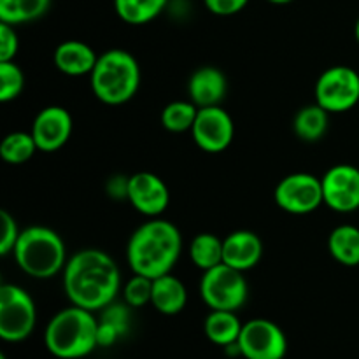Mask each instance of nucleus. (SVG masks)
Returning <instances> with one entry per match:
<instances>
[{
    "label": "nucleus",
    "mask_w": 359,
    "mask_h": 359,
    "mask_svg": "<svg viewBox=\"0 0 359 359\" xmlns=\"http://www.w3.org/2000/svg\"><path fill=\"white\" fill-rule=\"evenodd\" d=\"M62 273L65 297L70 304L86 311H104L121 291L118 263L102 249L77 251L70 256Z\"/></svg>",
    "instance_id": "obj_1"
},
{
    "label": "nucleus",
    "mask_w": 359,
    "mask_h": 359,
    "mask_svg": "<svg viewBox=\"0 0 359 359\" xmlns=\"http://www.w3.org/2000/svg\"><path fill=\"white\" fill-rule=\"evenodd\" d=\"M182 252V235L174 223L151 217L140 224L126 244V262L133 273L158 279L170 273Z\"/></svg>",
    "instance_id": "obj_2"
},
{
    "label": "nucleus",
    "mask_w": 359,
    "mask_h": 359,
    "mask_svg": "<svg viewBox=\"0 0 359 359\" xmlns=\"http://www.w3.org/2000/svg\"><path fill=\"white\" fill-rule=\"evenodd\" d=\"M46 349L58 359L86 358L98 347L95 312L70 304L51 318L44 332Z\"/></svg>",
    "instance_id": "obj_3"
},
{
    "label": "nucleus",
    "mask_w": 359,
    "mask_h": 359,
    "mask_svg": "<svg viewBox=\"0 0 359 359\" xmlns=\"http://www.w3.org/2000/svg\"><path fill=\"white\" fill-rule=\"evenodd\" d=\"M142 72L135 56L126 49L100 53L90 74V86L97 100L105 105H123L137 95Z\"/></svg>",
    "instance_id": "obj_4"
},
{
    "label": "nucleus",
    "mask_w": 359,
    "mask_h": 359,
    "mask_svg": "<svg viewBox=\"0 0 359 359\" xmlns=\"http://www.w3.org/2000/svg\"><path fill=\"white\" fill-rule=\"evenodd\" d=\"M13 256L21 272L41 280L63 272L69 262L62 237L48 226H28L21 230Z\"/></svg>",
    "instance_id": "obj_5"
},
{
    "label": "nucleus",
    "mask_w": 359,
    "mask_h": 359,
    "mask_svg": "<svg viewBox=\"0 0 359 359\" xmlns=\"http://www.w3.org/2000/svg\"><path fill=\"white\" fill-rule=\"evenodd\" d=\"M200 297L210 311H241L249 297L244 272L224 263L205 270L200 280Z\"/></svg>",
    "instance_id": "obj_6"
},
{
    "label": "nucleus",
    "mask_w": 359,
    "mask_h": 359,
    "mask_svg": "<svg viewBox=\"0 0 359 359\" xmlns=\"http://www.w3.org/2000/svg\"><path fill=\"white\" fill-rule=\"evenodd\" d=\"M37 325L34 298L21 286L4 283L0 286V339L18 344L27 340Z\"/></svg>",
    "instance_id": "obj_7"
},
{
    "label": "nucleus",
    "mask_w": 359,
    "mask_h": 359,
    "mask_svg": "<svg viewBox=\"0 0 359 359\" xmlns=\"http://www.w3.org/2000/svg\"><path fill=\"white\" fill-rule=\"evenodd\" d=\"M316 104L330 114H344L359 104V74L353 67L333 65L316 81Z\"/></svg>",
    "instance_id": "obj_8"
},
{
    "label": "nucleus",
    "mask_w": 359,
    "mask_h": 359,
    "mask_svg": "<svg viewBox=\"0 0 359 359\" xmlns=\"http://www.w3.org/2000/svg\"><path fill=\"white\" fill-rule=\"evenodd\" d=\"M273 200L284 212L305 216L325 205L323 182L307 172H294L280 179L273 191Z\"/></svg>",
    "instance_id": "obj_9"
},
{
    "label": "nucleus",
    "mask_w": 359,
    "mask_h": 359,
    "mask_svg": "<svg viewBox=\"0 0 359 359\" xmlns=\"http://www.w3.org/2000/svg\"><path fill=\"white\" fill-rule=\"evenodd\" d=\"M237 346L238 354L245 359H284L287 353L283 328L263 318L244 323Z\"/></svg>",
    "instance_id": "obj_10"
},
{
    "label": "nucleus",
    "mask_w": 359,
    "mask_h": 359,
    "mask_svg": "<svg viewBox=\"0 0 359 359\" xmlns=\"http://www.w3.org/2000/svg\"><path fill=\"white\" fill-rule=\"evenodd\" d=\"M191 137L196 146L205 153H223L233 142V119L221 105L198 109V114L193 123Z\"/></svg>",
    "instance_id": "obj_11"
},
{
    "label": "nucleus",
    "mask_w": 359,
    "mask_h": 359,
    "mask_svg": "<svg viewBox=\"0 0 359 359\" xmlns=\"http://www.w3.org/2000/svg\"><path fill=\"white\" fill-rule=\"evenodd\" d=\"M323 198L330 210L351 214L359 209V168L349 163L333 165L321 177Z\"/></svg>",
    "instance_id": "obj_12"
},
{
    "label": "nucleus",
    "mask_w": 359,
    "mask_h": 359,
    "mask_svg": "<svg viewBox=\"0 0 359 359\" xmlns=\"http://www.w3.org/2000/svg\"><path fill=\"white\" fill-rule=\"evenodd\" d=\"M126 200L142 216L160 217L170 205V189L160 175L153 172H137L128 177Z\"/></svg>",
    "instance_id": "obj_13"
},
{
    "label": "nucleus",
    "mask_w": 359,
    "mask_h": 359,
    "mask_svg": "<svg viewBox=\"0 0 359 359\" xmlns=\"http://www.w3.org/2000/svg\"><path fill=\"white\" fill-rule=\"evenodd\" d=\"M72 114L62 105H49L39 111L32 123V135L42 153H56L72 137Z\"/></svg>",
    "instance_id": "obj_14"
},
{
    "label": "nucleus",
    "mask_w": 359,
    "mask_h": 359,
    "mask_svg": "<svg viewBox=\"0 0 359 359\" xmlns=\"http://www.w3.org/2000/svg\"><path fill=\"white\" fill-rule=\"evenodd\" d=\"M263 256V242L255 231L237 230L223 238V263L241 272L255 269Z\"/></svg>",
    "instance_id": "obj_15"
},
{
    "label": "nucleus",
    "mask_w": 359,
    "mask_h": 359,
    "mask_svg": "<svg viewBox=\"0 0 359 359\" xmlns=\"http://www.w3.org/2000/svg\"><path fill=\"white\" fill-rule=\"evenodd\" d=\"M226 93L228 79L223 70H219L217 67H200L191 74L188 81L189 100L198 109L221 105V102L226 98Z\"/></svg>",
    "instance_id": "obj_16"
},
{
    "label": "nucleus",
    "mask_w": 359,
    "mask_h": 359,
    "mask_svg": "<svg viewBox=\"0 0 359 359\" xmlns=\"http://www.w3.org/2000/svg\"><path fill=\"white\" fill-rule=\"evenodd\" d=\"M98 55L90 44L77 39H69L56 46L53 53L55 67L62 74L70 77L90 76L91 70L97 65Z\"/></svg>",
    "instance_id": "obj_17"
},
{
    "label": "nucleus",
    "mask_w": 359,
    "mask_h": 359,
    "mask_svg": "<svg viewBox=\"0 0 359 359\" xmlns=\"http://www.w3.org/2000/svg\"><path fill=\"white\" fill-rule=\"evenodd\" d=\"M188 304V290L179 277L165 273L153 279V298L151 305L163 316H175L184 311Z\"/></svg>",
    "instance_id": "obj_18"
},
{
    "label": "nucleus",
    "mask_w": 359,
    "mask_h": 359,
    "mask_svg": "<svg viewBox=\"0 0 359 359\" xmlns=\"http://www.w3.org/2000/svg\"><path fill=\"white\" fill-rule=\"evenodd\" d=\"M244 323L238 319L237 312L210 311L203 321V333L212 344L219 347H231L238 342Z\"/></svg>",
    "instance_id": "obj_19"
},
{
    "label": "nucleus",
    "mask_w": 359,
    "mask_h": 359,
    "mask_svg": "<svg viewBox=\"0 0 359 359\" xmlns=\"http://www.w3.org/2000/svg\"><path fill=\"white\" fill-rule=\"evenodd\" d=\"M328 251L337 263L344 266L359 265V228L354 224H340L328 237Z\"/></svg>",
    "instance_id": "obj_20"
},
{
    "label": "nucleus",
    "mask_w": 359,
    "mask_h": 359,
    "mask_svg": "<svg viewBox=\"0 0 359 359\" xmlns=\"http://www.w3.org/2000/svg\"><path fill=\"white\" fill-rule=\"evenodd\" d=\"M330 112L319 104L302 107L293 118V132L304 142H318L328 132Z\"/></svg>",
    "instance_id": "obj_21"
},
{
    "label": "nucleus",
    "mask_w": 359,
    "mask_h": 359,
    "mask_svg": "<svg viewBox=\"0 0 359 359\" xmlns=\"http://www.w3.org/2000/svg\"><path fill=\"white\" fill-rule=\"evenodd\" d=\"M51 0H0V23H32L49 11Z\"/></svg>",
    "instance_id": "obj_22"
},
{
    "label": "nucleus",
    "mask_w": 359,
    "mask_h": 359,
    "mask_svg": "<svg viewBox=\"0 0 359 359\" xmlns=\"http://www.w3.org/2000/svg\"><path fill=\"white\" fill-rule=\"evenodd\" d=\"M167 6L168 0H114V11L119 20L133 27L156 20Z\"/></svg>",
    "instance_id": "obj_23"
},
{
    "label": "nucleus",
    "mask_w": 359,
    "mask_h": 359,
    "mask_svg": "<svg viewBox=\"0 0 359 359\" xmlns=\"http://www.w3.org/2000/svg\"><path fill=\"white\" fill-rule=\"evenodd\" d=\"M189 259L202 272L223 263V238L214 233H198L189 244Z\"/></svg>",
    "instance_id": "obj_24"
},
{
    "label": "nucleus",
    "mask_w": 359,
    "mask_h": 359,
    "mask_svg": "<svg viewBox=\"0 0 359 359\" xmlns=\"http://www.w3.org/2000/svg\"><path fill=\"white\" fill-rule=\"evenodd\" d=\"M39 147L32 132H11L0 144V158L9 165H23L34 158Z\"/></svg>",
    "instance_id": "obj_25"
},
{
    "label": "nucleus",
    "mask_w": 359,
    "mask_h": 359,
    "mask_svg": "<svg viewBox=\"0 0 359 359\" xmlns=\"http://www.w3.org/2000/svg\"><path fill=\"white\" fill-rule=\"evenodd\" d=\"M196 114H198V107L191 100H174L165 105L160 121L167 132H191Z\"/></svg>",
    "instance_id": "obj_26"
},
{
    "label": "nucleus",
    "mask_w": 359,
    "mask_h": 359,
    "mask_svg": "<svg viewBox=\"0 0 359 359\" xmlns=\"http://www.w3.org/2000/svg\"><path fill=\"white\" fill-rule=\"evenodd\" d=\"M25 90V74L16 62H0V102L16 100Z\"/></svg>",
    "instance_id": "obj_27"
},
{
    "label": "nucleus",
    "mask_w": 359,
    "mask_h": 359,
    "mask_svg": "<svg viewBox=\"0 0 359 359\" xmlns=\"http://www.w3.org/2000/svg\"><path fill=\"white\" fill-rule=\"evenodd\" d=\"M123 298H125V304L132 309H140L144 305L151 304V298H153V279L133 273V277H130L128 283L123 287Z\"/></svg>",
    "instance_id": "obj_28"
},
{
    "label": "nucleus",
    "mask_w": 359,
    "mask_h": 359,
    "mask_svg": "<svg viewBox=\"0 0 359 359\" xmlns=\"http://www.w3.org/2000/svg\"><path fill=\"white\" fill-rule=\"evenodd\" d=\"M20 226H18L14 216H11L7 210L0 212V255L9 256L13 255L14 245L20 238Z\"/></svg>",
    "instance_id": "obj_29"
},
{
    "label": "nucleus",
    "mask_w": 359,
    "mask_h": 359,
    "mask_svg": "<svg viewBox=\"0 0 359 359\" xmlns=\"http://www.w3.org/2000/svg\"><path fill=\"white\" fill-rule=\"evenodd\" d=\"M20 51V37L16 27L0 23V62H13Z\"/></svg>",
    "instance_id": "obj_30"
},
{
    "label": "nucleus",
    "mask_w": 359,
    "mask_h": 359,
    "mask_svg": "<svg viewBox=\"0 0 359 359\" xmlns=\"http://www.w3.org/2000/svg\"><path fill=\"white\" fill-rule=\"evenodd\" d=\"M249 0H203V6L210 14L216 16H235L248 7Z\"/></svg>",
    "instance_id": "obj_31"
},
{
    "label": "nucleus",
    "mask_w": 359,
    "mask_h": 359,
    "mask_svg": "<svg viewBox=\"0 0 359 359\" xmlns=\"http://www.w3.org/2000/svg\"><path fill=\"white\" fill-rule=\"evenodd\" d=\"M119 339H121V333L114 326L98 319V347H111Z\"/></svg>",
    "instance_id": "obj_32"
},
{
    "label": "nucleus",
    "mask_w": 359,
    "mask_h": 359,
    "mask_svg": "<svg viewBox=\"0 0 359 359\" xmlns=\"http://www.w3.org/2000/svg\"><path fill=\"white\" fill-rule=\"evenodd\" d=\"M107 193L112 198H125L128 195V177H111L107 182Z\"/></svg>",
    "instance_id": "obj_33"
},
{
    "label": "nucleus",
    "mask_w": 359,
    "mask_h": 359,
    "mask_svg": "<svg viewBox=\"0 0 359 359\" xmlns=\"http://www.w3.org/2000/svg\"><path fill=\"white\" fill-rule=\"evenodd\" d=\"M266 2L273 4V6H286V4H291L293 0H266Z\"/></svg>",
    "instance_id": "obj_34"
},
{
    "label": "nucleus",
    "mask_w": 359,
    "mask_h": 359,
    "mask_svg": "<svg viewBox=\"0 0 359 359\" xmlns=\"http://www.w3.org/2000/svg\"><path fill=\"white\" fill-rule=\"evenodd\" d=\"M354 37H356V41H358V44H359V18H358L356 25H354Z\"/></svg>",
    "instance_id": "obj_35"
},
{
    "label": "nucleus",
    "mask_w": 359,
    "mask_h": 359,
    "mask_svg": "<svg viewBox=\"0 0 359 359\" xmlns=\"http://www.w3.org/2000/svg\"><path fill=\"white\" fill-rule=\"evenodd\" d=\"M0 359H7V358H6V354H4V353L0 354Z\"/></svg>",
    "instance_id": "obj_36"
}]
</instances>
